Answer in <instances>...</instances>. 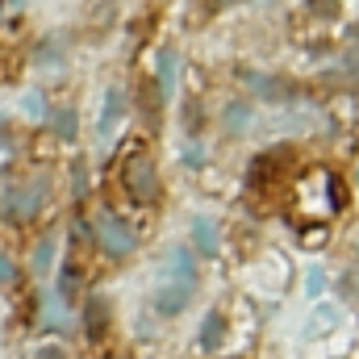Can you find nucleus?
I'll return each instance as SVG.
<instances>
[{
    "label": "nucleus",
    "mask_w": 359,
    "mask_h": 359,
    "mask_svg": "<svg viewBox=\"0 0 359 359\" xmlns=\"http://www.w3.org/2000/svg\"><path fill=\"white\" fill-rule=\"evenodd\" d=\"M42 180H29V184H13V192H4L0 196V213L4 217H13V222H29L34 213H38V205H42Z\"/></svg>",
    "instance_id": "obj_3"
},
{
    "label": "nucleus",
    "mask_w": 359,
    "mask_h": 359,
    "mask_svg": "<svg viewBox=\"0 0 359 359\" xmlns=\"http://www.w3.org/2000/svg\"><path fill=\"white\" fill-rule=\"evenodd\" d=\"M243 80H247V88H259V96H264V100H284V84H280V80H271V76L247 72Z\"/></svg>",
    "instance_id": "obj_15"
},
{
    "label": "nucleus",
    "mask_w": 359,
    "mask_h": 359,
    "mask_svg": "<svg viewBox=\"0 0 359 359\" xmlns=\"http://www.w3.org/2000/svg\"><path fill=\"white\" fill-rule=\"evenodd\" d=\"M42 318L50 322V330H67V313L59 309V301H55V297H46V301H42Z\"/></svg>",
    "instance_id": "obj_16"
},
{
    "label": "nucleus",
    "mask_w": 359,
    "mask_h": 359,
    "mask_svg": "<svg viewBox=\"0 0 359 359\" xmlns=\"http://www.w3.org/2000/svg\"><path fill=\"white\" fill-rule=\"evenodd\" d=\"M50 121H55V134H59V138H76V113H72V109H59Z\"/></svg>",
    "instance_id": "obj_17"
},
{
    "label": "nucleus",
    "mask_w": 359,
    "mask_h": 359,
    "mask_svg": "<svg viewBox=\"0 0 359 359\" xmlns=\"http://www.w3.org/2000/svg\"><path fill=\"white\" fill-rule=\"evenodd\" d=\"M196 343H201V351H217L222 343H226V318L213 309V313H205V322H201V334H196Z\"/></svg>",
    "instance_id": "obj_12"
},
{
    "label": "nucleus",
    "mask_w": 359,
    "mask_h": 359,
    "mask_svg": "<svg viewBox=\"0 0 359 359\" xmlns=\"http://www.w3.org/2000/svg\"><path fill=\"white\" fill-rule=\"evenodd\" d=\"M0 21H4V17H0Z\"/></svg>",
    "instance_id": "obj_24"
},
{
    "label": "nucleus",
    "mask_w": 359,
    "mask_h": 359,
    "mask_svg": "<svg viewBox=\"0 0 359 359\" xmlns=\"http://www.w3.org/2000/svg\"><path fill=\"white\" fill-rule=\"evenodd\" d=\"M192 243H196V251H201L205 259H213L217 247H222V230H217V222H213V217H196V222H192Z\"/></svg>",
    "instance_id": "obj_10"
},
{
    "label": "nucleus",
    "mask_w": 359,
    "mask_h": 359,
    "mask_svg": "<svg viewBox=\"0 0 359 359\" xmlns=\"http://www.w3.org/2000/svg\"><path fill=\"white\" fill-rule=\"evenodd\" d=\"M38 359H67V351L50 343V347H38Z\"/></svg>",
    "instance_id": "obj_21"
},
{
    "label": "nucleus",
    "mask_w": 359,
    "mask_h": 359,
    "mask_svg": "<svg viewBox=\"0 0 359 359\" xmlns=\"http://www.w3.org/2000/svg\"><path fill=\"white\" fill-rule=\"evenodd\" d=\"M121 117H126V92L109 88V92H104V104H100V117H96V138H100V142H109V138H113V130L121 126Z\"/></svg>",
    "instance_id": "obj_5"
},
{
    "label": "nucleus",
    "mask_w": 359,
    "mask_h": 359,
    "mask_svg": "<svg viewBox=\"0 0 359 359\" xmlns=\"http://www.w3.org/2000/svg\"><path fill=\"white\" fill-rule=\"evenodd\" d=\"M21 4H25V0H13V8H21Z\"/></svg>",
    "instance_id": "obj_23"
},
{
    "label": "nucleus",
    "mask_w": 359,
    "mask_h": 359,
    "mask_svg": "<svg viewBox=\"0 0 359 359\" xmlns=\"http://www.w3.org/2000/svg\"><path fill=\"white\" fill-rule=\"evenodd\" d=\"M309 8L318 17H339V0H309Z\"/></svg>",
    "instance_id": "obj_18"
},
{
    "label": "nucleus",
    "mask_w": 359,
    "mask_h": 359,
    "mask_svg": "<svg viewBox=\"0 0 359 359\" xmlns=\"http://www.w3.org/2000/svg\"><path fill=\"white\" fill-rule=\"evenodd\" d=\"M188 301H192V288H188V284H180V280H159V288H155V297H151L155 313H163V318L184 313V309H188Z\"/></svg>",
    "instance_id": "obj_4"
},
{
    "label": "nucleus",
    "mask_w": 359,
    "mask_h": 359,
    "mask_svg": "<svg viewBox=\"0 0 359 359\" xmlns=\"http://www.w3.org/2000/svg\"><path fill=\"white\" fill-rule=\"evenodd\" d=\"M322 288H326V276H322V268H313L309 271V297H318Z\"/></svg>",
    "instance_id": "obj_20"
},
{
    "label": "nucleus",
    "mask_w": 359,
    "mask_h": 359,
    "mask_svg": "<svg viewBox=\"0 0 359 359\" xmlns=\"http://www.w3.org/2000/svg\"><path fill=\"white\" fill-rule=\"evenodd\" d=\"M121 184L134 201H155L159 196V172H155V159L147 151H130L126 168H121Z\"/></svg>",
    "instance_id": "obj_1"
},
{
    "label": "nucleus",
    "mask_w": 359,
    "mask_h": 359,
    "mask_svg": "<svg viewBox=\"0 0 359 359\" xmlns=\"http://www.w3.org/2000/svg\"><path fill=\"white\" fill-rule=\"evenodd\" d=\"M176 80H180V55L168 46V50H159V67H155V88H159L163 100L176 92Z\"/></svg>",
    "instance_id": "obj_8"
},
{
    "label": "nucleus",
    "mask_w": 359,
    "mask_h": 359,
    "mask_svg": "<svg viewBox=\"0 0 359 359\" xmlns=\"http://www.w3.org/2000/svg\"><path fill=\"white\" fill-rule=\"evenodd\" d=\"M80 322H84V334H88V339H100V334L109 330V301L92 292L88 301H84V318H80Z\"/></svg>",
    "instance_id": "obj_9"
},
{
    "label": "nucleus",
    "mask_w": 359,
    "mask_h": 359,
    "mask_svg": "<svg viewBox=\"0 0 359 359\" xmlns=\"http://www.w3.org/2000/svg\"><path fill=\"white\" fill-rule=\"evenodd\" d=\"M17 280V268H13V259L8 255H0V284H13Z\"/></svg>",
    "instance_id": "obj_19"
},
{
    "label": "nucleus",
    "mask_w": 359,
    "mask_h": 359,
    "mask_svg": "<svg viewBox=\"0 0 359 359\" xmlns=\"http://www.w3.org/2000/svg\"><path fill=\"white\" fill-rule=\"evenodd\" d=\"M96 238H100V247H104L113 259H126V255H134V247H138V234H134L117 213H100V217H96Z\"/></svg>",
    "instance_id": "obj_2"
},
{
    "label": "nucleus",
    "mask_w": 359,
    "mask_h": 359,
    "mask_svg": "<svg viewBox=\"0 0 359 359\" xmlns=\"http://www.w3.org/2000/svg\"><path fill=\"white\" fill-rule=\"evenodd\" d=\"M163 280H180L188 288H196V264H192V251L188 247H172L168 259H163Z\"/></svg>",
    "instance_id": "obj_7"
},
{
    "label": "nucleus",
    "mask_w": 359,
    "mask_h": 359,
    "mask_svg": "<svg viewBox=\"0 0 359 359\" xmlns=\"http://www.w3.org/2000/svg\"><path fill=\"white\" fill-rule=\"evenodd\" d=\"M55 292H59L63 305L76 301V292H80V268H76V264H63V268H59V284H55Z\"/></svg>",
    "instance_id": "obj_13"
},
{
    "label": "nucleus",
    "mask_w": 359,
    "mask_h": 359,
    "mask_svg": "<svg viewBox=\"0 0 359 359\" xmlns=\"http://www.w3.org/2000/svg\"><path fill=\"white\" fill-rule=\"evenodd\" d=\"M55 247H59V243H55V234H46V238L34 247V259H29V268L38 271V276H46V271L55 268Z\"/></svg>",
    "instance_id": "obj_14"
},
{
    "label": "nucleus",
    "mask_w": 359,
    "mask_h": 359,
    "mask_svg": "<svg viewBox=\"0 0 359 359\" xmlns=\"http://www.w3.org/2000/svg\"><path fill=\"white\" fill-rule=\"evenodd\" d=\"M284 159H288V151H264V155H255L251 168H247V188H268L271 180L280 176Z\"/></svg>",
    "instance_id": "obj_6"
},
{
    "label": "nucleus",
    "mask_w": 359,
    "mask_h": 359,
    "mask_svg": "<svg viewBox=\"0 0 359 359\" xmlns=\"http://www.w3.org/2000/svg\"><path fill=\"white\" fill-rule=\"evenodd\" d=\"M251 121H255V113H251V104L247 100H230L226 109H222V126H226V134H247L251 130Z\"/></svg>",
    "instance_id": "obj_11"
},
{
    "label": "nucleus",
    "mask_w": 359,
    "mask_h": 359,
    "mask_svg": "<svg viewBox=\"0 0 359 359\" xmlns=\"http://www.w3.org/2000/svg\"><path fill=\"white\" fill-rule=\"evenodd\" d=\"M205 4H209V8L217 13V8H226V4H238V0H205Z\"/></svg>",
    "instance_id": "obj_22"
}]
</instances>
